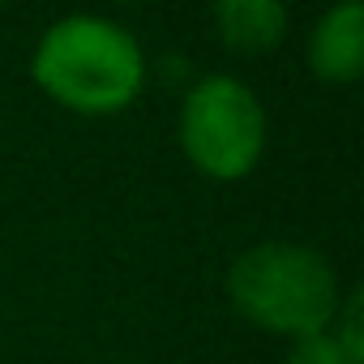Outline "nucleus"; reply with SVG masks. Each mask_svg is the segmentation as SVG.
I'll list each match as a JSON object with an SVG mask.
<instances>
[{
    "instance_id": "nucleus-3",
    "label": "nucleus",
    "mask_w": 364,
    "mask_h": 364,
    "mask_svg": "<svg viewBox=\"0 0 364 364\" xmlns=\"http://www.w3.org/2000/svg\"><path fill=\"white\" fill-rule=\"evenodd\" d=\"M266 107L253 86L228 73H210L189 86L176 116V141L180 154L193 163L206 180L236 185L253 176V167L266 154Z\"/></svg>"
},
{
    "instance_id": "nucleus-2",
    "label": "nucleus",
    "mask_w": 364,
    "mask_h": 364,
    "mask_svg": "<svg viewBox=\"0 0 364 364\" xmlns=\"http://www.w3.org/2000/svg\"><path fill=\"white\" fill-rule=\"evenodd\" d=\"M228 300L232 309L279 338H309L330 330L343 287L326 253L296 240H262L245 249L228 266Z\"/></svg>"
},
{
    "instance_id": "nucleus-6",
    "label": "nucleus",
    "mask_w": 364,
    "mask_h": 364,
    "mask_svg": "<svg viewBox=\"0 0 364 364\" xmlns=\"http://www.w3.org/2000/svg\"><path fill=\"white\" fill-rule=\"evenodd\" d=\"M283 364H351V360H347V351L330 338V330H321V334L296 338V343L287 347V360H283Z\"/></svg>"
},
{
    "instance_id": "nucleus-5",
    "label": "nucleus",
    "mask_w": 364,
    "mask_h": 364,
    "mask_svg": "<svg viewBox=\"0 0 364 364\" xmlns=\"http://www.w3.org/2000/svg\"><path fill=\"white\" fill-rule=\"evenodd\" d=\"M215 35L245 56L274 52L287 39V9L279 0H219L215 5Z\"/></svg>"
},
{
    "instance_id": "nucleus-1",
    "label": "nucleus",
    "mask_w": 364,
    "mask_h": 364,
    "mask_svg": "<svg viewBox=\"0 0 364 364\" xmlns=\"http://www.w3.org/2000/svg\"><path fill=\"white\" fill-rule=\"evenodd\" d=\"M31 77L73 116H116L146 90V52L129 26L99 14H69L39 35Z\"/></svg>"
},
{
    "instance_id": "nucleus-4",
    "label": "nucleus",
    "mask_w": 364,
    "mask_h": 364,
    "mask_svg": "<svg viewBox=\"0 0 364 364\" xmlns=\"http://www.w3.org/2000/svg\"><path fill=\"white\" fill-rule=\"evenodd\" d=\"M309 69L326 86H351L364 77V5L343 0L309 31Z\"/></svg>"
}]
</instances>
